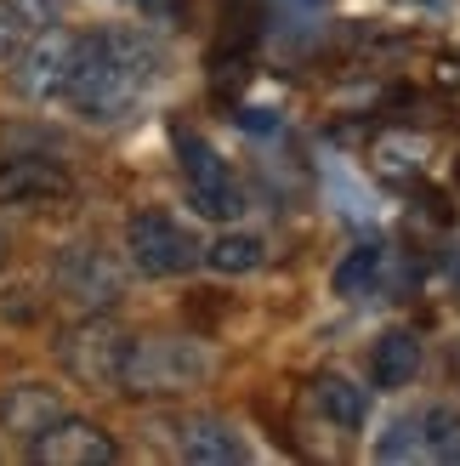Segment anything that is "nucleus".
Segmentation results:
<instances>
[{
  "instance_id": "nucleus-1",
  "label": "nucleus",
  "mask_w": 460,
  "mask_h": 466,
  "mask_svg": "<svg viewBox=\"0 0 460 466\" xmlns=\"http://www.w3.org/2000/svg\"><path fill=\"white\" fill-rule=\"evenodd\" d=\"M165 46L143 29H91L75 40V68H68L63 103L85 126H125L148 91L165 80Z\"/></svg>"
},
{
  "instance_id": "nucleus-2",
  "label": "nucleus",
  "mask_w": 460,
  "mask_h": 466,
  "mask_svg": "<svg viewBox=\"0 0 460 466\" xmlns=\"http://www.w3.org/2000/svg\"><path fill=\"white\" fill-rule=\"evenodd\" d=\"M216 353L199 336H131L125 364H120V392L125 399H182L211 381Z\"/></svg>"
},
{
  "instance_id": "nucleus-3",
  "label": "nucleus",
  "mask_w": 460,
  "mask_h": 466,
  "mask_svg": "<svg viewBox=\"0 0 460 466\" xmlns=\"http://www.w3.org/2000/svg\"><path fill=\"white\" fill-rule=\"evenodd\" d=\"M125 324L108 313H80V324H68L57 341V364L63 376L85 387V392H120V364H125Z\"/></svg>"
},
{
  "instance_id": "nucleus-4",
  "label": "nucleus",
  "mask_w": 460,
  "mask_h": 466,
  "mask_svg": "<svg viewBox=\"0 0 460 466\" xmlns=\"http://www.w3.org/2000/svg\"><path fill=\"white\" fill-rule=\"evenodd\" d=\"M125 256H131V268L148 273V279H176V273L205 262V245L171 211H136L125 222Z\"/></svg>"
},
{
  "instance_id": "nucleus-5",
  "label": "nucleus",
  "mask_w": 460,
  "mask_h": 466,
  "mask_svg": "<svg viewBox=\"0 0 460 466\" xmlns=\"http://www.w3.org/2000/svg\"><path fill=\"white\" fill-rule=\"evenodd\" d=\"M75 29H63V23H45L35 29L29 40L17 46L12 57V91L23 103H57L68 91V68H75Z\"/></svg>"
},
{
  "instance_id": "nucleus-6",
  "label": "nucleus",
  "mask_w": 460,
  "mask_h": 466,
  "mask_svg": "<svg viewBox=\"0 0 460 466\" xmlns=\"http://www.w3.org/2000/svg\"><path fill=\"white\" fill-rule=\"evenodd\" d=\"M176 154H182V182H188V199H194L199 217H211V222L245 217V182L234 177V166H227L205 137L182 131L176 137Z\"/></svg>"
},
{
  "instance_id": "nucleus-7",
  "label": "nucleus",
  "mask_w": 460,
  "mask_h": 466,
  "mask_svg": "<svg viewBox=\"0 0 460 466\" xmlns=\"http://www.w3.org/2000/svg\"><path fill=\"white\" fill-rule=\"evenodd\" d=\"M52 285L75 313H108L114 301L125 296V273L97 245H68L57 256V268H52Z\"/></svg>"
},
{
  "instance_id": "nucleus-8",
  "label": "nucleus",
  "mask_w": 460,
  "mask_h": 466,
  "mask_svg": "<svg viewBox=\"0 0 460 466\" xmlns=\"http://www.w3.org/2000/svg\"><path fill=\"white\" fill-rule=\"evenodd\" d=\"M29 461H40V466H108V461H120V444L97 421L63 410L40 438H29Z\"/></svg>"
},
{
  "instance_id": "nucleus-9",
  "label": "nucleus",
  "mask_w": 460,
  "mask_h": 466,
  "mask_svg": "<svg viewBox=\"0 0 460 466\" xmlns=\"http://www.w3.org/2000/svg\"><path fill=\"white\" fill-rule=\"evenodd\" d=\"M75 194V177L52 154H12L0 159V205H57Z\"/></svg>"
},
{
  "instance_id": "nucleus-10",
  "label": "nucleus",
  "mask_w": 460,
  "mask_h": 466,
  "mask_svg": "<svg viewBox=\"0 0 460 466\" xmlns=\"http://www.w3.org/2000/svg\"><path fill=\"white\" fill-rule=\"evenodd\" d=\"M176 455L188 466H239V461H250L245 438L234 432V421H222V415H182L176 421Z\"/></svg>"
},
{
  "instance_id": "nucleus-11",
  "label": "nucleus",
  "mask_w": 460,
  "mask_h": 466,
  "mask_svg": "<svg viewBox=\"0 0 460 466\" xmlns=\"http://www.w3.org/2000/svg\"><path fill=\"white\" fill-rule=\"evenodd\" d=\"M57 415H63V392L45 387V381H17V387L0 392V432L23 438V444L40 438Z\"/></svg>"
},
{
  "instance_id": "nucleus-12",
  "label": "nucleus",
  "mask_w": 460,
  "mask_h": 466,
  "mask_svg": "<svg viewBox=\"0 0 460 466\" xmlns=\"http://www.w3.org/2000/svg\"><path fill=\"white\" fill-rule=\"evenodd\" d=\"M313 404L325 410V421L341 427V432H358L364 415H370V392H364L347 370H325V376L313 381Z\"/></svg>"
},
{
  "instance_id": "nucleus-13",
  "label": "nucleus",
  "mask_w": 460,
  "mask_h": 466,
  "mask_svg": "<svg viewBox=\"0 0 460 466\" xmlns=\"http://www.w3.org/2000/svg\"><path fill=\"white\" fill-rule=\"evenodd\" d=\"M421 364H426V353H421L415 330H386L370 353V376H375V387H409L421 376Z\"/></svg>"
},
{
  "instance_id": "nucleus-14",
  "label": "nucleus",
  "mask_w": 460,
  "mask_h": 466,
  "mask_svg": "<svg viewBox=\"0 0 460 466\" xmlns=\"http://www.w3.org/2000/svg\"><path fill=\"white\" fill-rule=\"evenodd\" d=\"M205 262H211L216 273H256L267 262V239L250 228H222L211 245H205Z\"/></svg>"
},
{
  "instance_id": "nucleus-15",
  "label": "nucleus",
  "mask_w": 460,
  "mask_h": 466,
  "mask_svg": "<svg viewBox=\"0 0 460 466\" xmlns=\"http://www.w3.org/2000/svg\"><path fill=\"white\" fill-rule=\"evenodd\" d=\"M381 273H386V250L358 245V250H347V262L335 268V296L341 301H370L381 290Z\"/></svg>"
},
{
  "instance_id": "nucleus-16",
  "label": "nucleus",
  "mask_w": 460,
  "mask_h": 466,
  "mask_svg": "<svg viewBox=\"0 0 460 466\" xmlns=\"http://www.w3.org/2000/svg\"><path fill=\"white\" fill-rule=\"evenodd\" d=\"M375 171L386 182H415L426 171V137L421 131H393L375 143Z\"/></svg>"
},
{
  "instance_id": "nucleus-17",
  "label": "nucleus",
  "mask_w": 460,
  "mask_h": 466,
  "mask_svg": "<svg viewBox=\"0 0 460 466\" xmlns=\"http://www.w3.org/2000/svg\"><path fill=\"white\" fill-rule=\"evenodd\" d=\"M421 461H460V410L455 404L421 410Z\"/></svg>"
},
{
  "instance_id": "nucleus-18",
  "label": "nucleus",
  "mask_w": 460,
  "mask_h": 466,
  "mask_svg": "<svg viewBox=\"0 0 460 466\" xmlns=\"http://www.w3.org/2000/svg\"><path fill=\"white\" fill-rule=\"evenodd\" d=\"M409 455H421V415H398L375 444V461H409Z\"/></svg>"
},
{
  "instance_id": "nucleus-19",
  "label": "nucleus",
  "mask_w": 460,
  "mask_h": 466,
  "mask_svg": "<svg viewBox=\"0 0 460 466\" xmlns=\"http://www.w3.org/2000/svg\"><path fill=\"white\" fill-rule=\"evenodd\" d=\"M29 35H35V29L17 17V6H12V0H0V63H12V57H17V46L29 40Z\"/></svg>"
},
{
  "instance_id": "nucleus-20",
  "label": "nucleus",
  "mask_w": 460,
  "mask_h": 466,
  "mask_svg": "<svg viewBox=\"0 0 460 466\" xmlns=\"http://www.w3.org/2000/svg\"><path fill=\"white\" fill-rule=\"evenodd\" d=\"M12 6H17V17L29 23V29H45V23H63L68 0H12Z\"/></svg>"
},
{
  "instance_id": "nucleus-21",
  "label": "nucleus",
  "mask_w": 460,
  "mask_h": 466,
  "mask_svg": "<svg viewBox=\"0 0 460 466\" xmlns=\"http://www.w3.org/2000/svg\"><path fill=\"white\" fill-rule=\"evenodd\" d=\"M12 262V239H6V228H0V268Z\"/></svg>"
},
{
  "instance_id": "nucleus-22",
  "label": "nucleus",
  "mask_w": 460,
  "mask_h": 466,
  "mask_svg": "<svg viewBox=\"0 0 460 466\" xmlns=\"http://www.w3.org/2000/svg\"><path fill=\"white\" fill-rule=\"evenodd\" d=\"M449 364H455V376H460V341H455V353H449Z\"/></svg>"
}]
</instances>
